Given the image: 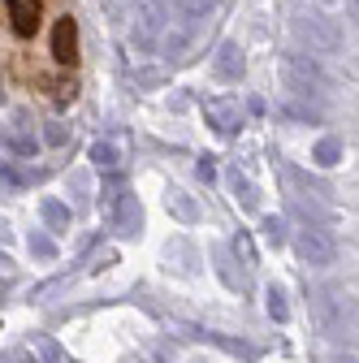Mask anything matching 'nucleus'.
Masks as SVG:
<instances>
[{
    "mask_svg": "<svg viewBox=\"0 0 359 363\" xmlns=\"http://www.w3.org/2000/svg\"><path fill=\"white\" fill-rule=\"evenodd\" d=\"M294 35H299L303 48H311V52H338L342 48L338 26L325 22L321 13H294Z\"/></svg>",
    "mask_w": 359,
    "mask_h": 363,
    "instance_id": "f257e3e1",
    "label": "nucleus"
},
{
    "mask_svg": "<svg viewBox=\"0 0 359 363\" xmlns=\"http://www.w3.org/2000/svg\"><path fill=\"white\" fill-rule=\"evenodd\" d=\"M268 311H273L277 315V320H282V315H286V303H282V294L273 290V294H268Z\"/></svg>",
    "mask_w": 359,
    "mask_h": 363,
    "instance_id": "f8f14e48",
    "label": "nucleus"
},
{
    "mask_svg": "<svg viewBox=\"0 0 359 363\" xmlns=\"http://www.w3.org/2000/svg\"><path fill=\"white\" fill-rule=\"evenodd\" d=\"M173 208H177V216H187V220L195 216V203H191V199H182V195H173Z\"/></svg>",
    "mask_w": 359,
    "mask_h": 363,
    "instance_id": "9b49d317",
    "label": "nucleus"
},
{
    "mask_svg": "<svg viewBox=\"0 0 359 363\" xmlns=\"http://www.w3.org/2000/svg\"><path fill=\"white\" fill-rule=\"evenodd\" d=\"M282 78H286L290 96H303V100H311V96H321V91H325V74H321V65L311 61V57H286Z\"/></svg>",
    "mask_w": 359,
    "mask_h": 363,
    "instance_id": "f03ea898",
    "label": "nucleus"
},
{
    "mask_svg": "<svg viewBox=\"0 0 359 363\" xmlns=\"http://www.w3.org/2000/svg\"><path fill=\"white\" fill-rule=\"evenodd\" d=\"M346 5H350V13H355V18H359V0H346Z\"/></svg>",
    "mask_w": 359,
    "mask_h": 363,
    "instance_id": "ddd939ff",
    "label": "nucleus"
},
{
    "mask_svg": "<svg viewBox=\"0 0 359 363\" xmlns=\"http://www.w3.org/2000/svg\"><path fill=\"white\" fill-rule=\"evenodd\" d=\"M117 230L121 234L139 230V203H134V199H121V208H117Z\"/></svg>",
    "mask_w": 359,
    "mask_h": 363,
    "instance_id": "6e6552de",
    "label": "nucleus"
},
{
    "mask_svg": "<svg viewBox=\"0 0 359 363\" xmlns=\"http://www.w3.org/2000/svg\"><path fill=\"white\" fill-rule=\"evenodd\" d=\"M216 9V0H182V13H187V22H199L204 13H212Z\"/></svg>",
    "mask_w": 359,
    "mask_h": 363,
    "instance_id": "1a4fd4ad",
    "label": "nucleus"
},
{
    "mask_svg": "<svg viewBox=\"0 0 359 363\" xmlns=\"http://www.w3.org/2000/svg\"><path fill=\"white\" fill-rule=\"evenodd\" d=\"M139 5V26H134V43L143 52L156 48V35L169 26V0H134Z\"/></svg>",
    "mask_w": 359,
    "mask_h": 363,
    "instance_id": "7ed1b4c3",
    "label": "nucleus"
},
{
    "mask_svg": "<svg viewBox=\"0 0 359 363\" xmlns=\"http://www.w3.org/2000/svg\"><path fill=\"white\" fill-rule=\"evenodd\" d=\"M338 156H342L338 139H321L316 143V164H338Z\"/></svg>",
    "mask_w": 359,
    "mask_h": 363,
    "instance_id": "9d476101",
    "label": "nucleus"
},
{
    "mask_svg": "<svg viewBox=\"0 0 359 363\" xmlns=\"http://www.w3.org/2000/svg\"><path fill=\"white\" fill-rule=\"evenodd\" d=\"M216 74L226 78V82L243 78V52H238V43H221V52H216Z\"/></svg>",
    "mask_w": 359,
    "mask_h": 363,
    "instance_id": "0eeeda50",
    "label": "nucleus"
},
{
    "mask_svg": "<svg viewBox=\"0 0 359 363\" xmlns=\"http://www.w3.org/2000/svg\"><path fill=\"white\" fill-rule=\"evenodd\" d=\"M5 13H9V26L26 39L39 30V13H43V0H5Z\"/></svg>",
    "mask_w": 359,
    "mask_h": 363,
    "instance_id": "39448f33",
    "label": "nucleus"
},
{
    "mask_svg": "<svg viewBox=\"0 0 359 363\" xmlns=\"http://www.w3.org/2000/svg\"><path fill=\"white\" fill-rule=\"evenodd\" d=\"M321 5H333V0H321Z\"/></svg>",
    "mask_w": 359,
    "mask_h": 363,
    "instance_id": "4468645a",
    "label": "nucleus"
},
{
    "mask_svg": "<svg viewBox=\"0 0 359 363\" xmlns=\"http://www.w3.org/2000/svg\"><path fill=\"white\" fill-rule=\"evenodd\" d=\"M299 255L307 264H333V242L325 230H303L299 234Z\"/></svg>",
    "mask_w": 359,
    "mask_h": 363,
    "instance_id": "423d86ee",
    "label": "nucleus"
},
{
    "mask_svg": "<svg viewBox=\"0 0 359 363\" xmlns=\"http://www.w3.org/2000/svg\"><path fill=\"white\" fill-rule=\"evenodd\" d=\"M53 61L57 65H78V22L70 18V13H61L57 22H53Z\"/></svg>",
    "mask_w": 359,
    "mask_h": 363,
    "instance_id": "20e7f679",
    "label": "nucleus"
}]
</instances>
